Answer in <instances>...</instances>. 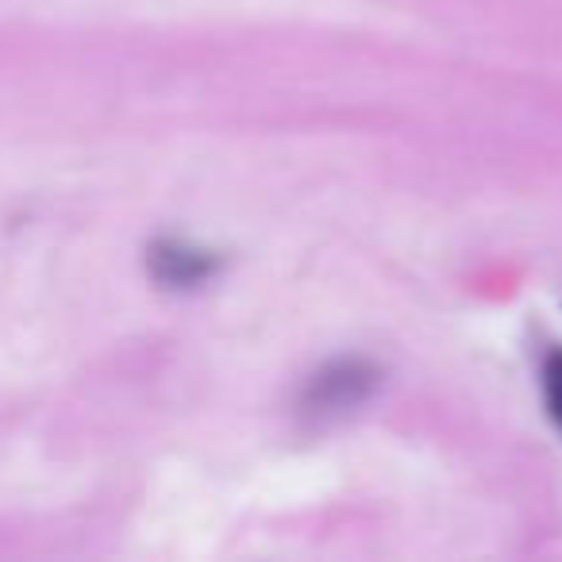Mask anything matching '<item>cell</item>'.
Masks as SVG:
<instances>
[{
  "label": "cell",
  "mask_w": 562,
  "mask_h": 562,
  "mask_svg": "<svg viewBox=\"0 0 562 562\" xmlns=\"http://www.w3.org/2000/svg\"><path fill=\"white\" fill-rule=\"evenodd\" d=\"M378 385V370L362 359H344L324 367L321 374L308 382L305 390V408L316 416H336L347 413V408L362 405V401L374 393Z\"/></svg>",
  "instance_id": "obj_1"
},
{
  "label": "cell",
  "mask_w": 562,
  "mask_h": 562,
  "mask_svg": "<svg viewBox=\"0 0 562 562\" xmlns=\"http://www.w3.org/2000/svg\"><path fill=\"white\" fill-rule=\"evenodd\" d=\"M147 266L150 278L158 285H166V290H193V285H201V281H209L216 273L220 258L204 247H193V243L166 239L147 250Z\"/></svg>",
  "instance_id": "obj_2"
},
{
  "label": "cell",
  "mask_w": 562,
  "mask_h": 562,
  "mask_svg": "<svg viewBox=\"0 0 562 562\" xmlns=\"http://www.w3.org/2000/svg\"><path fill=\"white\" fill-rule=\"evenodd\" d=\"M543 401L551 420L559 424L562 431V351H551L543 362Z\"/></svg>",
  "instance_id": "obj_3"
}]
</instances>
